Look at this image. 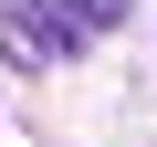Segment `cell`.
<instances>
[{"label": "cell", "mask_w": 157, "mask_h": 147, "mask_svg": "<svg viewBox=\"0 0 157 147\" xmlns=\"http://www.w3.org/2000/svg\"><path fill=\"white\" fill-rule=\"evenodd\" d=\"M0 21H11V63H73L94 42L84 0H0Z\"/></svg>", "instance_id": "1"}, {"label": "cell", "mask_w": 157, "mask_h": 147, "mask_svg": "<svg viewBox=\"0 0 157 147\" xmlns=\"http://www.w3.org/2000/svg\"><path fill=\"white\" fill-rule=\"evenodd\" d=\"M126 11H136V0H84V21H94V32H115Z\"/></svg>", "instance_id": "2"}]
</instances>
